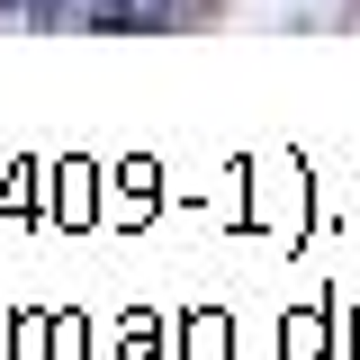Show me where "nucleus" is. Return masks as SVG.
<instances>
[{
	"label": "nucleus",
	"mask_w": 360,
	"mask_h": 360,
	"mask_svg": "<svg viewBox=\"0 0 360 360\" xmlns=\"http://www.w3.org/2000/svg\"><path fill=\"white\" fill-rule=\"evenodd\" d=\"M9 18H54V0H0Z\"/></svg>",
	"instance_id": "nucleus-2"
},
{
	"label": "nucleus",
	"mask_w": 360,
	"mask_h": 360,
	"mask_svg": "<svg viewBox=\"0 0 360 360\" xmlns=\"http://www.w3.org/2000/svg\"><path fill=\"white\" fill-rule=\"evenodd\" d=\"M189 9H198V0H108V18H117V27H180Z\"/></svg>",
	"instance_id": "nucleus-1"
},
{
	"label": "nucleus",
	"mask_w": 360,
	"mask_h": 360,
	"mask_svg": "<svg viewBox=\"0 0 360 360\" xmlns=\"http://www.w3.org/2000/svg\"><path fill=\"white\" fill-rule=\"evenodd\" d=\"M72 9H82V18H108V0H72Z\"/></svg>",
	"instance_id": "nucleus-3"
}]
</instances>
